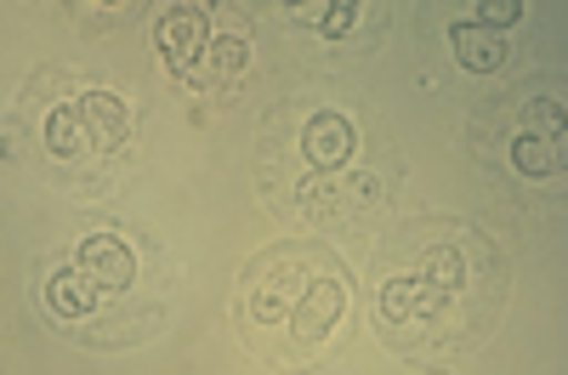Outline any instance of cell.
Here are the masks:
<instances>
[{
	"mask_svg": "<svg viewBox=\"0 0 568 375\" xmlns=\"http://www.w3.org/2000/svg\"><path fill=\"white\" fill-rule=\"evenodd\" d=\"M342 313H347V285H342V267L329 262V267H318L313 273V285L296 296V307L284 313V347H318V342H329V331L342 324Z\"/></svg>",
	"mask_w": 568,
	"mask_h": 375,
	"instance_id": "cell-1",
	"label": "cell"
},
{
	"mask_svg": "<svg viewBox=\"0 0 568 375\" xmlns=\"http://www.w3.org/2000/svg\"><path fill=\"white\" fill-rule=\"evenodd\" d=\"M415 278H426V285H438L449 296H466L471 291V233H466V245L455 240V233H433V240H409V256L393 262Z\"/></svg>",
	"mask_w": 568,
	"mask_h": 375,
	"instance_id": "cell-2",
	"label": "cell"
},
{
	"mask_svg": "<svg viewBox=\"0 0 568 375\" xmlns=\"http://www.w3.org/2000/svg\"><path fill=\"white\" fill-rule=\"evenodd\" d=\"M205 45H211V18L200 7H171L160 18V52H165V63H171L176 80H194Z\"/></svg>",
	"mask_w": 568,
	"mask_h": 375,
	"instance_id": "cell-3",
	"label": "cell"
},
{
	"mask_svg": "<svg viewBox=\"0 0 568 375\" xmlns=\"http://www.w3.org/2000/svg\"><path fill=\"white\" fill-rule=\"evenodd\" d=\"M353 149H358V131H353V120L336 114V109H318V114L302 125V154H307L313 171H342V165L353 160Z\"/></svg>",
	"mask_w": 568,
	"mask_h": 375,
	"instance_id": "cell-4",
	"label": "cell"
},
{
	"mask_svg": "<svg viewBox=\"0 0 568 375\" xmlns=\"http://www.w3.org/2000/svg\"><path fill=\"white\" fill-rule=\"evenodd\" d=\"M74 262H80L91 278H98L103 291H125L131 278H136V256H131V245L120 240V233H109V227L85 233L80 251H74Z\"/></svg>",
	"mask_w": 568,
	"mask_h": 375,
	"instance_id": "cell-5",
	"label": "cell"
},
{
	"mask_svg": "<svg viewBox=\"0 0 568 375\" xmlns=\"http://www.w3.org/2000/svg\"><path fill=\"white\" fill-rule=\"evenodd\" d=\"M98 302H103V285L80 262L58 267L52 278H45V307H52L58 318H85V313H98Z\"/></svg>",
	"mask_w": 568,
	"mask_h": 375,
	"instance_id": "cell-6",
	"label": "cell"
},
{
	"mask_svg": "<svg viewBox=\"0 0 568 375\" xmlns=\"http://www.w3.org/2000/svg\"><path fill=\"white\" fill-rule=\"evenodd\" d=\"M449 45H455V63L471 69V74L506 69V34H495V29H484V23H455V29H449Z\"/></svg>",
	"mask_w": 568,
	"mask_h": 375,
	"instance_id": "cell-7",
	"label": "cell"
},
{
	"mask_svg": "<svg viewBox=\"0 0 568 375\" xmlns=\"http://www.w3.org/2000/svg\"><path fill=\"white\" fill-rule=\"evenodd\" d=\"M74 109H80V120H85V131H91V143H98V149H120L125 143L131 114H125V103L114 98V91H85Z\"/></svg>",
	"mask_w": 568,
	"mask_h": 375,
	"instance_id": "cell-8",
	"label": "cell"
},
{
	"mask_svg": "<svg viewBox=\"0 0 568 375\" xmlns=\"http://www.w3.org/2000/svg\"><path fill=\"white\" fill-rule=\"evenodd\" d=\"M245 63H251V45H245V34H211V45H205V58H200V69H194V80L200 85H233L245 74Z\"/></svg>",
	"mask_w": 568,
	"mask_h": 375,
	"instance_id": "cell-9",
	"label": "cell"
},
{
	"mask_svg": "<svg viewBox=\"0 0 568 375\" xmlns=\"http://www.w3.org/2000/svg\"><path fill=\"white\" fill-rule=\"evenodd\" d=\"M511 165L524 176H562L568 149H562V136H517V143H511Z\"/></svg>",
	"mask_w": 568,
	"mask_h": 375,
	"instance_id": "cell-10",
	"label": "cell"
},
{
	"mask_svg": "<svg viewBox=\"0 0 568 375\" xmlns=\"http://www.w3.org/2000/svg\"><path fill=\"white\" fill-rule=\"evenodd\" d=\"M85 143H91V131H85L80 109H52L45 114V149H52V160H74Z\"/></svg>",
	"mask_w": 568,
	"mask_h": 375,
	"instance_id": "cell-11",
	"label": "cell"
},
{
	"mask_svg": "<svg viewBox=\"0 0 568 375\" xmlns=\"http://www.w3.org/2000/svg\"><path fill=\"white\" fill-rule=\"evenodd\" d=\"M524 136H568V125H562V103L535 98V103L524 109Z\"/></svg>",
	"mask_w": 568,
	"mask_h": 375,
	"instance_id": "cell-12",
	"label": "cell"
},
{
	"mask_svg": "<svg viewBox=\"0 0 568 375\" xmlns=\"http://www.w3.org/2000/svg\"><path fill=\"white\" fill-rule=\"evenodd\" d=\"M517 18H524V7H517V0H484V7H478V18H471V23H484V29H511Z\"/></svg>",
	"mask_w": 568,
	"mask_h": 375,
	"instance_id": "cell-13",
	"label": "cell"
},
{
	"mask_svg": "<svg viewBox=\"0 0 568 375\" xmlns=\"http://www.w3.org/2000/svg\"><path fill=\"white\" fill-rule=\"evenodd\" d=\"M353 23H358V0H342V7H329V12H324L318 34H324V40H342Z\"/></svg>",
	"mask_w": 568,
	"mask_h": 375,
	"instance_id": "cell-14",
	"label": "cell"
},
{
	"mask_svg": "<svg viewBox=\"0 0 568 375\" xmlns=\"http://www.w3.org/2000/svg\"><path fill=\"white\" fill-rule=\"evenodd\" d=\"M324 12H329V7H318V0H307V7H296V18H302V23H313V29L324 23Z\"/></svg>",
	"mask_w": 568,
	"mask_h": 375,
	"instance_id": "cell-15",
	"label": "cell"
}]
</instances>
